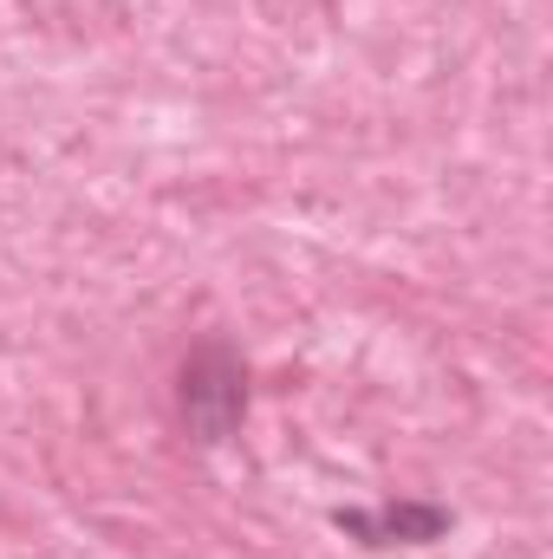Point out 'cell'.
<instances>
[{
  "label": "cell",
  "instance_id": "obj_1",
  "mask_svg": "<svg viewBox=\"0 0 553 559\" xmlns=\"http://www.w3.org/2000/svg\"><path fill=\"white\" fill-rule=\"evenodd\" d=\"M176 417L196 442H228L248 423V365L228 338H202L189 345V358L176 365Z\"/></svg>",
  "mask_w": 553,
  "mask_h": 559
},
{
  "label": "cell",
  "instance_id": "obj_2",
  "mask_svg": "<svg viewBox=\"0 0 553 559\" xmlns=\"http://www.w3.org/2000/svg\"><path fill=\"white\" fill-rule=\"evenodd\" d=\"M332 527L345 540H358V547H430V540H443L456 527V514L443 501L404 495V501H378V508H339Z\"/></svg>",
  "mask_w": 553,
  "mask_h": 559
}]
</instances>
